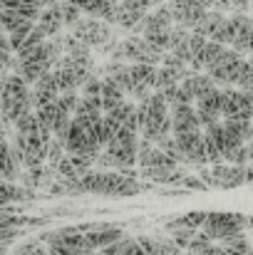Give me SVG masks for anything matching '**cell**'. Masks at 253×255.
<instances>
[{
	"mask_svg": "<svg viewBox=\"0 0 253 255\" xmlns=\"http://www.w3.org/2000/svg\"><path fill=\"white\" fill-rule=\"evenodd\" d=\"M154 183H144L142 178H129L119 171H99L92 169L80 181H70L67 196H107V198H129L142 191H152Z\"/></svg>",
	"mask_w": 253,
	"mask_h": 255,
	"instance_id": "1",
	"label": "cell"
},
{
	"mask_svg": "<svg viewBox=\"0 0 253 255\" xmlns=\"http://www.w3.org/2000/svg\"><path fill=\"white\" fill-rule=\"evenodd\" d=\"M137 122H139V136L154 144H159L164 136L174 134L171 109L162 92H152L147 99L137 104Z\"/></svg>",
	"mask_w": 253,
	"mask_h": 255,
	"instance_id": "2",
	"label": "cell"
},
{
	"mask_svg": "<svg viewBox=\"0 0 253 255\" xmlns=\"http://www.w3.org/2000/svg\"><path fill=\"white\" fill-rule=\"evenodd\" d=\"M0 112H2V117L10 124H15L20 117L35 112V107H32V87L15 72H10L7 80H5L2 94H0Z\"/></svg>",
	"mask_w": 253,
	"mask_h": 255,
	"instance_id": "3",
	"label": "cell"
},
{
	"mask_svg": "<svg viewBox=\"0 0 253 255\" xmlns=\"http://www.w3.org/2000/svg\"><path fill=\"white\" fill-rule=\"evenodd\" d=\"M201 231L214 243H224V241L244 236L249 231V216L234 213V211H209V218Z\"/></svg>",
	"mask_w": 253,
	"mask_h": 255,
	"instance_id": "4",
	"label": "cell"
},
{
	"mask_svg": "<svg viewBox=\"0 0 253 255\" xmlns=\"http://www.w3.org/2000/svg\"><path fill=\"white\" fill-rule=\"evenodd\" d=\"M40 241L47 243L50 251H55L57 255H89L94 253L87 236L77 231V226H67V228H60V231H50V233H42Z\"/></svg>",
	"mask_w": 253,
	"mask_h": 255,
	"instance_id": "5",
	"label": "cell"
},
{
	"mask_svg": "<svg viewBox=\"0 0 253 255\" xmlns=\"http://www.w3.org/2000/svg\"><path fill=\"white\" fill-rule=\"evenodd\" d=\"M80 42H84L87 47H97V50H104L107 45H112L114 42V27L109 25V22H104V20H99V17H89V15H84L82 20H77V25L70 30Z\"/></svg>",
	"mask_w": 253,
	"mask_h": 255,
	"instance_id": "6",
	"label": "cell"
},
{
	"mask_svg": "<svg viewBox=\"0 0 253 255\" xmlns=\"http://www.w3.org/2000/svg\"><path fill=\"white\" fill-rule=\"evenodd\" d=\"M107 154L114 156L117 171L119 169H134L137 166V151H139V134L129 129H119V134L107 144Z\"/></svg>",
	"mask_w": 253,
	"mask_h": 255,
	"instance_id": "7",
	"label": "cell"
},
{
	"mask_svg": "<svg viewBox=\"0 0 253 255\" xmlns=\"http://www.w3.org/2000/svg\"><path fill=\"white\" fill-rule=\"evenodd\" d=\"M244 55H239L236 50H226L209 70H206V75L216 82V85L221 87H234V80H236V75H239V70H241V65H244Z\"/></svg>",
	"mask_w": 253,
	"mask_h": 255,
	"instance_id": "8",
	"label": "cell"
},
{
	"mask_svg": "<svg viewBox=\"0 0 253 255\" xmlns=\"http://www.w3.org/2000/svg\"><path fill=\"white\" fill-rule=\"evenodd\" d=\"M224 119H249L253 122V92L236 87H224Z\"/></svg>",
	"mask_w": 253,
	"mask_h": 255,
	"instance_id": "9",
	"label": "cell"
},
{
	"mask_svg": "<svg viewBox=\"0 0 253 255\" xmlns=\"http://www.w3.org/2000/svg\"><path fill=\"white\" fill-rule=\"evenodd\" d=\"M179 151L184 156V164H191L196 169L209 164V154H206V141H204V131H191V134H174Z\"/></svg>",
	"mask_w": 253,
	"mask_h": 255,
	"instance_id": "10",
	"label": "cell"
},
{
	"mask_svg": "<svg viewBox=\"0 0 253 255\" xmlns=\"http://www.w3.org/2000/svg\"><path fill=\"white\" fill-rule=\"evenodd\" d=\"M167 7L174 15V22L186 30H194L209 12L199 0H167Z\"/></svg>",
	"mask_w": 253,
	"mask_h": 255,
	"instance_id": "11",
	"label": "cell"
},
{
	"mask_svg": "<svg viewBox=\"0 0 253 255\" xmlns=\"http://www.w3.org/2000/svg\"><path fill=\"white\" fill-rule=\"evenodd\" d=\"M196 112H199V119H201V127H211L216 122L224 119V89L221 87H214L211 92H206L204 97L196 99Z\"/></svg>",
	"mask_w": 253,
	"mask_h": 255,
	"instance_id": "12",
	"label": "cell"
},
{
	"mask_svg": "<svg viewBox=\"0 0 253 255\" xmlns=\"http://www.w3.org/2000/svg\"><path fill=\"white\" fill-rule=\"evenodd\" d=\"M204 141H206V154L209 164H224V151H226V134H224V119L204 129Z\"/></svg>",
	"mask_w": 253,
	"mask_h": 255,
	"instance_id": "13",
	"label": "cell"
},
{
	"mask_svg": "<svg viewBox=\"0 0 253 255\" xmlns=\"http://www.w3.org/2000/svg\"><path fill=\"white\" fill-rule=\"evenodd\" d=\"M246 169L249 166H236V164H216L211 166L214 173V188H236L246 183Z\"/></svg>",
	"mask_w": 253,
	"mask_h": 255,
	"instance_id": "14",
	"label": "cell"
},
{
	"mask_svg": "<svg viewBox=\"0 0 253 255\" xmlns=\"http://www.w3.org/2000/svg\"><path fill=\"white\" fill-rule=\"evenodd\" d=\"M171 124H174V134H191V131H204L199 112L194 104H184L171 109Z\"/></svg>",
	"mask_w": 253,
	"mask_h": 255,
	"instance_id": "15",
	"label": "cell"
},
{
	"mask_svg": "<svg viewBox=\"0 0 253 255\" xmlns=\"http://www.w3.org/2000/svg\"><path fill=\"white\" fill-rule=\"evenodd\" d=\"M60 99V89H57V82H55V75L47 72L42 75L35 85H32V107L40 109V107H47L52 102Z\"/></svg>",
	"mask_w": 253,
	"mask_h": 255,
	"instance_id": "16",
	"label": "cell"
},
{
	"mask_svg": "<svg viewBox=\"0 0 253 255\" xmlns=\"http://www.w3.org/2000/svg\"><path fill=\"white\" fill-rule=\"evenodd\" d=\"M35 25L45 32V37H47V40H50V37H57V35H60V30L65 27L62 10H60V0H55L52 5H47V7L42 10V15H40V20H37Z\"/></svg>",
	"mask_w": 253,
	"mask_h": 255,
	"instance_id": "17",
	"label": "cell"
},
{
	"mask_svg": "<svg viewBox=\"0 0 253 255\" xmlns=\"http://www.w3.org/2000/svg\"><path fill=\"white\" fill-rule=\"evenodd\" d=\"M137 243L147 251V255H184V251L171 238H154V236H137Z\"/></svg>",
	"mask_w": 253,
	"mask_h": 255,
	"instance_id": "18",
	"label": "cell"
},
{
	"mask_svg": "<svg viewBox=\"0 0 253 255\" xmlns=\"http://www.w3.org/2000/svg\"><path fill=\"white\" fill-rule=\"evenodd\" d=\"M226 20H229V15L226 12H221V10H209L206 12V17L191 30V32H196V35H204V37H209V40H216V35L221 32V27L226 25Z\"/></svg>",
	"mask_w": 253,
	"mask_h": 255,
	"instance_id": "19",
	"label": "cell"
},
{
	"mask_svg": "<svg viewBox=\"0 0 253 255\" xmlns=\"http://www.w3.org/2000/svg\"><path fill=\"white\" fill-rule=\"evenodd\" d=\"M181 87H184V92L194 99V104H196V99L199 97H204L206 92H211L214 87H219L206 72H194V75H189L184 82H181Z\"/></svg>",
	"mask_w": 253,
	"mask_h": 255,
	"instance_id": "20",
	"label": "cell"
},
{
	"mask_svg": "<svg viewBox=\"0 0 253 255\" xmlns=\"http://www.w3.org/2000/svg\"><path fill=\"white\" fill-rule=\"evenodd\" d=\"M102 77H104V75H102ZM122 102H127V94L114 85L109 77H104V82H102V107H104V114L112 112V109H117Z\"/></svg>",
	"mask_w": 253,
	"mask_h": 255,
	"instance_id": "21",
	"label": "cell"
},
{
	"mask_svg": "<svg viewBox=\"0 0 253 255\" xmlns=\"http://www.w3.org/2000/svg\"><path fill=\"white\" fill-rule=\"evenodd\" d=\"M206 218H209V211H189V213H184V216H179V218H171L169 223H171V226H179V228L201 231L204 223H206Z\"/></svg>",
	"mask_w": 253,
	"mask_h": 255,
	"instance_id": "22",
	"label": "cell"
},
{
	"mask_svg": "<svg viewBox=\"0 0 253 255\" xmlns=\"http://www.w3.org/2000/svg\"><path fill=\"white\" fill-rule=\"evenodd\" d=\"M229 255H253V243L249 241V236H236V238H229L224 243H219Z\"/></svg>",
	"mask_w": 253,
	"mask_h": 255,
	"instance_id": "23",
	"label": "cell"
},
{
	"mask_svg": "<svg viewBox=\"0 0 253 255\" xmlns=\"http://www.w3.org/2000/svg\"><path fill=\"white\" fill-rule=\"evenodd\" d=\"M25 22H30V20H25L17 10H0V25H2V30L10 35V32H15L17 27H22Z\"/></svg>",
	"mask_w": 253,
	"mask_h": 255,
	"instance_id": "24",
	"label": "cell"
},
{
	"mask_svg": "<svg viewBox=\"0 0 253 255\" xmlns=\"http://www.w3.org/2000/svg\"><path fill=\"white\" fill-rule=\"evenodd\" d=\"M60 10H62V20H65V27H75L77 25V20H82L84 12L82 7H77L75 2H70V0H60Z\"/></svg>",
	"mask_w": 253,
	"mask_h": 255,
	"instance_id": "25",
	"label": "cell"
},
{
	"mask_svg": "<svg viewBox=\"0 0 253 255\" xmlns=\"http://www.w3.org/2000/svg\"><path fill=\"white\" fill-rule=\"evenodd\" d=\"M234 87L241 89V92H253V65L249 60H244V65H241V70L234 80Z\"/></svg>",
	"mask_w": 253,
	"mask_h": 255,
	"instance_id": "26",
	"label": "cell"
},
{
	"mask_svg": "<svg viewBox=\"0 0 253 255\" xmlns=\"http://www.w3.org/2000/svg\"><path fill=\"white\" fill-rule=\"evenodd\" d=\"M181 188H186V191H209V186H206V183H204L196 173H194V176L189 173V176L181 181Z\"/></svg>",
	"mask_w": 253,
	"mask_h": 255,
	"instance_id": "27",
	"label": "cell"
},
{
	"mask_svg": "<svg viewBox=\"0 0 253 255\" xmlns=\"http://www.w3.org/2000/svg\"><path fill=\"white\" fill-rule=\"evenodd\" d=\"M119 2H124V5H129V7L139 10V12H152V10L157 7L152 0H119Z\"/></svg>",
	"mask_w": 253,
	"mask_h": 255,
	"instance_id": "28",
	"label": "cell"
},
{
	"mask_svg": "<svg viewBox=\"0 0 253 255\" xmlns=\"http://www.w3.org/2000/svg\"><path fill=\"white\" fill-rule=\"evenodd\" d=\"M122 255H147V251L137 243V238H129V243H127V248L122 251Z\"/></svg>",
	"mask_w": 253,
	"mask_h": 255,
	"instance_id": "29",
	"label": "cell"
},
{
	"mask_svg": "<svg viewBox=\"0 0 253 255\" xmlns=\"http://www.w3.org/2000/svg\"><path fill=\"white\" fill-rule=\"evenodd\" d=\"M206 10H216V5H219V0H199Z\"/></svg>",
	"mask_w": 253,
	"mask_h": 255,
	"instance_id": "30",
	"label": "cell"
},
{
	"mask_svg": "<svg viewBox=\"0 0 253 255\" xmlns=\"http://www.w3.org/2000/svg\"><path fill=\"white\" fill-rule=\"evenodd\" d=\"M27 255H50V251H47V248H42V246H37L35 251H30Z\"/></svg>",
	"mask_w": 253,
	"mask_h": 255,
	"instance_id": "31",
	"label": "cell"
},
{
	"mask_svg": "<svg viewBox=\"0 0 253 255\" xmlns=\"http://www.w3.org/2000/svg\"><path fill=\"white\" fill-rule=\"evenodd\" d=\"M0 255H7V246L5 243H0Z\"/></svg>",
	"mask_w": 253,
	"mask_h": 255,
	"instance_id": "32",
	"label": "cell"
},
{
	"mask_svg": "<svg viewBox=\"0 0 253 255\" xmlns=\"http://www.w3.org/2000/svg\"><path fill=\"white\" fill-rule=\"evenodd\" d=\"M249 154H251V161H253V141H249Z\"/></svg>",
	"mask_w": 253,
	"mask_h": 255,
	"instance_id": "33",
	"label": "cell"
},
{
	"mask_svg": "<svg viewBox=\"0 0 253 255\" xmlns=\"http://www.w3.org/2000/svg\"><path fill=\"white\" fill-rule=\"evenodd\" d=\"M152 2H154V5H164L167 0H152Z\"/></svg>",
	"mask_w": 253,
	"mask_h": 255,
	"instance_id": "34",
	"label": "cell"
},
{
	"mask_svg": "<svg viewBox=\"0 0 253 255\" xmlns=\"http://www.w3.org/2000/svg\"><path fill=\"white\" fill-rule=\"evenodd\" d=\"M249 141H253V122H251V134H249Z\"/></svg>",
	"mask_w": 253,
	"mask_h": 255,
	"instance_id": "35",
	"label": "cell"
},
{
	"mask_svg": "<svg viewBox=\"0 0 253 255\" xmlns=\"http://www.w3.org/2000/svg\"><path fill=\"white\" fill-rule=\"evenodd\" d=\"M219 255H229V253H226V251H224V248H221V251H219Z\"/></svg>",
	"mask_w": 253,
	"mask_h": 255,
	"instance_id": "36",
	"label": "cell"
},
{
	"mask_svg": "<svg viewBox=\"0 0 253 255\" xmlns=\"http://www.w3.org/2000/svg\"><path fill=\"white\" fill-rule=\"evenodd\" d=\"M249 62H251V65H253V52H251V57H249Z\"/></svg>",
	"mask_w": 253,
	"mask_h": 255,
	"instance_id": "37",
	"label": "cell"
},
{
	"mask_svg": "<svg viewBox=\"0 0 253 255\" xmlns=\"http://www.w3.org/2000/svg\"><path fill=\"white\" fill-rule=\"evenodd\" d=\"M0 32H5V30H2V25H0ZM5 35H7V32H5Z\"/></svg>",
	"mask_w": 253,
	"mask_h": 255,
	"instance_id": "38",
	"label": "cell"
}]
</instances>
